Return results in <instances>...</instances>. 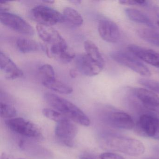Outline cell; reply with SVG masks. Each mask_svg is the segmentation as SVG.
<instances>
[{
    "instance_id": "14",
    "label": "cell",
    "mask_w": 159,
    "mask_h": 159,
    "mask_svg": "<svg viewBox=\"0 0 159 159\" xmlns=\"http://www.w3.org/2000/svg\"><path fill=\"white\" fill-rule=\"evenodd\" d=\"M133 94L145 106L152 108L159 107V97L152 91L142 88L132 89Z\"/></svg>"
},
{
    "instance_id": "34",
    "label": "cell",
    "mask_w": 159,
    "mask_h": 159,
    "mask_svg": "<svg viewBox=\"0 0 159 159\" xmlns=\"http://www.w3.org/2000/svg\"><path fill=\"white\" fill-rule=\"evenodd\" d=\"M81 159H91V158H88V157H85V156H83V157H82L81 158Z\"/></svg>"
},
{
    "instance_id": "29",
    "label": "cell",
    "mask_w": 159,
    "mask_h": 159,
    "mask_svg": "<svg viewBox=\"0 0 159 159\" xmlns=\"http://www.w3.org/2000/svg\"><path fill=\"white\" fill-rule=\"evenodd\" d=\"M70 77L72 78H76L78 75V73H77V70L74 69H71L70 71Z\"/></svg>"
},
{
    "instance_id": "20",
    "label": "cell",
    "mask_w": 159,
    "mask_h": 159,
    "mask_svg": "<svg viewBox=\"0 0 159 159\" xmlns=\"http://www.w3.org/2000/svg\"><path fill=\"white\" fill-rule=\"evenodd\" d=\"M16 44L18 50L23 53L37 52L40 49V46L38 43L27 38H18Z\"/></svg>"
},
{
    "instance_id": "25",
    "label": "cell",
    "mask_w": 159,
    "mask_h": 159,
    "mask_svg": "<svg viewBox=\"0 0 159 159\" xmlns=\"http://www.w3.org/2000/svg\"><path fill=\"white\" fill-rule=\"evenodd\" d=\"M139 84L159 93V81L148 79H140L138 80Z\"/></svg>"
},
{
    "instance_id": "19",
    "label": "cell",
    "mask_w": 159,
    "mask_h": 159,
    "mask_svg": "<svg viewBox=\"0 0 159 159\" xmlns=\"http://www.w3.org/2000/svg\"><path fill=\"white\" fill-rule=\"evenodd\" d=\"M63 16L65 22L74 27H80L84 23V19L81 15L75 9L66 7L64 10Z\"/></svg>"
},
{
    "instance_id": "37",
    "label": "cell",
    "mask_w": 159,
    "mask_h": 159,
    "mask_svg": "<svg viewBox=\"0 0 159 159\" xmlns=\"http://www.w3.org/2000/svg\"></svg>"
},
{
    "instance_id": "33",
    "label": "cell",
    "mask_w": 159,
    "mask_h": 159,
    "mask_svg": "<svg viewBox=\"0 0 159 159\" xmlns=\"http://www.w3.org/2000/svg\"><path fill=\"white\" fill-rule=\"evenodd\" d=\"M71 2H73L75 4H79V3H80L81 1H71Z\"/></svg>"
},
{
    "instance_id": "24",
    "label": "cell",
    "mask_w": 159,
    "mask_h": 159,
    "mask_svg": "<svg viewBox=\"0 0 159 159\" xmlns=\"http://www.w3.org/2000/svg\"><path fill=\"white\" fill-rule=\"evenodd\" d=\"M42 113L46 118L57 123L68 119L65 115L58 112L57 111L54 110L52 109H43L42 111Z\"/></svg>"
},
{
    "instance_id": "12",
    "label": "cell",
    "mask_w": 159,
    "mask_h": 159,
    "mask_svg": "<svg viewBox=\"0 0 159 159\" xmlns=\"http://www.w3.org/2000/svg\"><path fill=\"white\" fill-rule=\"evenodd\" d=\"M139 126L141 131L148 136L159 140V119L148 114L139 118Z\"/></svg>"
},
{
    "instance_id": "3",
    "label": "cell",
    "mask_w": 159,
    "mask_h": 159,
    "mask_svg": "<svg viewBox=\"0 0 159 159\" xmlns=\"http://www.w3.org/2000/svg\"><path fill=\"white\" fill-rule=\"evenodd\" d=\"M107 144L111 149L132 156L142 155L145 151V147L138 139L122 136L109 138Z\"/></svg>"
},
{
    "instance_id": "8",
    "label": "cell",
    "mask_w": 159,
    "mask_h": 159,
    "mask_svg": "<svg viewBox=\"0 0 159 159\" xmlns=\"http://www.w3.org/2000/svg\"><path fill=\"white\" fill-rule=\"evenodd\" d=\"M55 132L57 138L66 146L72 147L73 139L78 133V128L70 120L67 119L57 123Z\"/></svg>"
},
{
    "instance_id": "13",
    "label": "cell",
    "mask_w": 159,
    "mask_h": 159,
    "mask_svg": "<svg viewBox=\"0 0 159 159\" xmlns=\"http://www.w3.org/2000/svg\"><path fill=\"white\" fill-rule=\"evenodd\" d=\"M0 67L8 80L20 79L24 76L23 71L4 53H0Z\"/></svg>"
},
{
    "instance_id": "28",
    "label": "cell",
    "mask_w": 159,
    "mask_h": 159,
    "mask_svg": "<svg viewBox=\"0 0 159 159\" xmlns=\"http://www.w3.org/2000/svg\"><path fill=\"white\" fill-rule=\"evenodd\" d=\"M9 6L8 2H0V12H8Z\"/></svg>"
},
{
    "instance_id": "16",
    "label": "cell",
    "mask_w": 159,
    "mask_h": 159,
    "mask_svg": "<svg viewBox=\"0 0 159 159\" xmlns=\"http://www.w3.org/2000/svg\"><path fill=\"white\" fill-rule=\"evenodd\" d=\"M125 14L131 21L148 26L150 28H155L150 18L143 12L133 8H127L125 10Z\"/></svg>"
},
{
    "instance_id": "26",
    "label": "cell",
    "mask_w": 159,
    "mask_h": 159,
    "mask_svg": "<svg viewBox=\"0 0 159 159\" xmlns=\"http://www.w3.org/2000/svg\"><path fill=\"white\" fill-rule=\"evenodd\" d=\"M123 5H134V6H146L147 2L145 1H133V0H121L119 1Z\"/></svg>"
},
{
    "instance_id": "31",
    "label": "cell",
    "mask_w": 159,
    "mask_h": 159,
    "mask_svg": "<svg viewBox=\"0 0 159 159\" xmlns=\"http://www.w3.org/2000/svg\"><path fill=\"white\" fill-rule=\"evenodd\" d=\"M154 11H155V13L157 15V16L159 18V7L158 6H155L154 7Z\"/></svg>"
},
{
    "instance_id": "4",
    "label": "cell",
    "mask_w": 159,
    "mask_h": 159,
    "mask_svg": "<svg viewBox=\"0 0 159 159\" xmlns=\"http://www.w3.org/2000/svg\"><path fill=\"white\" fill-rule=\"evenodd\" d=\"M30 16L38 25L52 27L65 22L63 15L58 11L47 6L39 5L30 11Z\"/></svg>"
},
{
    "instance_id": "18",
    "label": "cell",
    "mask_w": 159,
    "mask_h": 159,
    "mask_svg": "<svg viewBox=\"0 0 159 159\" xmlns=\"http://www.w3.org/2000/svg\"><path fill=\"white\" fill-rule=\"evenodd\" d=\"M138 35L147 42L159 47V31L154 28H143L139 30Z\"/></svg>"
},
{
    "instance_id": "7",
    "label": "cell",
    "mask_w": 159,
    "mask_h": 159,
    "mask_svg": "<svg viewBox=\"0 0 159 159\" xmlns=\"http://www.w3.org/2000/svg\"><path fill=\"white\" fill-rule=\"evenodd\" d=\"M0 21L2 25L18 33L29 36L34 34L31 25L17 15L9 12H0Z\"/></svg>"
},
{
    "instance_id": "32",
    "label": "cell",
    "mask_w": 159,
    "mask_h": 159,
    "mask_svg": "<svg viewBox=\"0 0 159 159\" xmlns=\"http://www.w3.org/2000/svg\"><path fill=\"white\" fill-rule=\"evenodd\" d=\"M44 2L45 3H47L48 4H53L54 3V1H44Z\"/></svg>"
},
{
    "instance_id": "36",
    "label": "cell",
    "mask_w": 159,
    "mask_h": 159,
    "mask_svg": "<svg viewBox=\"0 0 159 159\" xmlns=\"http://www.w3.org/2000/svg\"><path fill=\"white\" fill-rule=\"evenodd\" d=\"M154 159V158H147V159Z\"/></svg>"
},
{
    "instance_id": "21",
    "label": "cell",
    "mask_w": 159,
    "mask_h": 159,
    "mask_svg": "<svg viewBox=\"0 0 159 159\" xmlns=\"http://www.w3.org/2000/svg\"><path fill=\"white\" fill-rule=\"evenodd\" d=\"M85 54L98 64L105 66V61L98 47L93 42L85 41L84 43Z\"/></svg>"
},
{
    "instance_id": "35",
    "label": "cell",
    "mask_w": 159,
    "mask_h": 159,
    "mask_svg": "<svg viewBox=\"0 0 159 159\" xmlns=\"http://www.w3.org/2000/svg\"><path fill=\"white\" fill-rule=\"evenodd\" d=\"M157 25H158V26L159 27V21H158L157 22Z\"/></svg>"
},
{
    "instance_id": "9",
    "label": "cell",
    "mask_w": 159,
    "mask_h": 159,
    "mask_svg": "<svg viewBox=\"0 0 159 159\" xmlns=\"http://www.w3.org/2000/svg\"><path fill=\"white\" fill-rule=\"evenodd\" d=\"M76 65L81 73L88 77L98 75L105 67V66L98 64L86 54L80 55L76 57Z\"/></svg>"
},
{
    "instance_id": "11",
    "label": "cell",
    "mask_w": 159,
    "mask_h": 159,
    "mask_svg": "<svg viewBox=\"0 0 159 159\" xmlns=\"http://www.w3.org/2000/svg\"><path fill=\"white\" fill-rule=\"evenodd\" d=\"M127 49L132 54L145 63L159 68V53L135 44H129Z\"/></svg>"
},
{
    "instance_id": "30",
    "label": "cell",
    "mask_w": 159,
    "mask_h": 159,
    "mask_svg": "<svg viewBox=\"0 0 159 159\" xmlns=\"http://www.w3.org/2000/svg\"><path fill=\"white\" fill-rule=\"evenodd\" d=\"M1 159H13V158H12V156H10V155L5 154V153H3L2 155Z\"/></svg>"
},
{
    "instance_id": "23",
    "label": "cell",
    "mask_w": 159,
    "mask_h": 159,
    "mask_svg": "<svg viewBox=\"0 0 159 159\" xmlns=\"http://www.w3.org/2000/svg\"><path fill=\"white\" fill-rule=\"evenodd\" d=\"M42 83L55 78L53 68L49 64L43 65L39 69Z\"/></svg>"
},
{
    "instance_id": "22",
    "label": "cell",
    "mask_w": 159,
    "mask_h": 159,
    "mask_svg": "<svg viewBox=\"0 0 159 159\" xmlns=\"http://www.w3.org/2000/svg\"><path fill=\"white\" fill-rule=\"evenodd\" d=\"M0 115L2 118L9 120L15 118L17 115V111L15 108L10 103L1 101Z\"/></svg>"
},
{
    "instance_id": "5",
    "label": "cell",
    "mask_w": 159,
    "mask_h": 159,
    "mask_svg": "<svg viewBox=\"0 0 159 159\" xmlns=\"http://www.w3.org/2000/svg\"><path fill=\"white\" fill-rule=\"evenodd\" d=\"M110 57L115 62L130 69L141 76L148 77L151 75L148 68L132 53L122 51H114L110 54Z\"/></svg>"
},
{
    "instance_id": "1",
    "label": "cell",
    "mask_w": 159,
    "mask_h": 159,
    "mask_svg": "<svg viewBox=\"0 0 159 159\" xmlns=\"http://www.w3.org/2000/svg\"><path fill=\"white\" fill-rule=\"evenodd\" d=\"M44 98L46 103L69 120L84 126H89L91 121L87 115L76 105L55 94L47 93Z\"/></svg>"
},
{
    "instance_id": "17",
    "label": "cell",
    "mask_w": 159,
    "mask_h": 159,
    "mask_svg": "<svg viewBox=\"0 0 159 159\" xmlns=\"http://www.w3.org/2000/svg\"><path fill=\"white\" fill-rule=\"evenodd\" d=\"M48 89H51L56 93L63 94H70L73 92V88L56 78L42 83Z\"/></svg>"
},
{
    "instance_id": "10",
    "label": "cell",
    "mask_w": 159,
    "mask_h": 159,
    "mask_svg": "<svg viewBox=\"0 0 159 159\" xmlns=\"http://www.w3.org/2000/svg\"><path fill=\"white\" fill-rule=\"evenodd\" d=\"M98 31L101 39L110 43H116L120 38V31L117 24L108 19L99 21Z\"/></svg>"
},
{
    "instance_id": "6",
    "label": "cell",
    "mask_w": 159,
    "mask_h": 159,
    "mask_svg": "<svg viewBox=\"0 0 159 159\" xmlns=\"http://www.w3.org/2000/svg\"><path fill=\"white\" fill-rule=\"evenodd\" d=\"M7 127L21 135L41 139L43 135L39 128L33 123L22 118H14L5 120Z\"/></svg>"
},
{
    "instance_id": "2",
    "label": "cell",
    "mask_w": 159,
    "mask_h": 159,
    "mask_svg": "<svg viewBox=\"0 0 159 159\" xmlns=\"http://www.w3.org/2000/svg\"><path fill=\"white\" fill-rule=\"evenodd\" d=\"M36 29L41 39L45 43L43 49L49 57L55 59L69 49L64 38L52 27L38 25Z\"/></svg>"
},
{
    "instance_id": "27",
    "label": "cell",
    "mask_w": 159,
    "mask_h": 159,
    "mask_svg": "<svg viewBox=\"0 0 159 159\" xmlns=\"http://www.w3.org/2000/svg\"><path fill=\"white\" fill-rule=\"evenodd\" d=\"M101 159H125L123 156L112 152H106L100 155Z\"/></svg>"
},
{
    "instance_id": "15",
    "label": "cell",
    "mask_w": 159,
    "mask_h": 159,
    "mask_svg": "<svg viewBox=\"0 0 159 159\" xmlns=\"http://www.w3.org/2000/svg\"><path fill=\"white\" fill-rule=\"evenodd\" d=\"M108 119L111 124L120 129L131 130L135 126V123L132 117L125 112H111L108 115Z\"/></svg>"
}]
</instances>
